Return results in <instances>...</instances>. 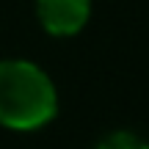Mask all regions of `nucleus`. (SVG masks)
Segmentation results:
<instances>
[{"label":"nucleus","instance_id":"3","mask_svg":"<svg viewBox=\"0 0 149 149\" xmlns=\"http://www.w3.org/2000/svg\"><path fill=\"white\" fill-rule=\"evenodd\" d=\"M97 149H149L141 138H135L133 133H111L108 138L100 141Z\"/></svg>","mask_w":149,"mask_h":149},{"label":"nucleus","instance_id":"1","mask_svg":"<svg viewBox=\"0 0 149 149\" xmlns=\"http://www.w3.org/2000/svg\"><path fill=\"white\" fill-rule=\"evenodd\" d=\"M55 86L36 64L0 61V124L36 130L55 116Z\"/></svg>","mask_w":149,"mask_h":149},{"label":"nucleus","instance_id":"2","mask_svg":"<svg viewBox=\"0 0 149 149\" xmlns=\"http://www.w3.org/2000/svg\"><path fill=\"white\" fill-rule=\"evenodd\" d=\"M39 19L53 36H72L88 19V0H36Z\"/></svg>","mask_w":149,"mask_h":149}]
</instances>
